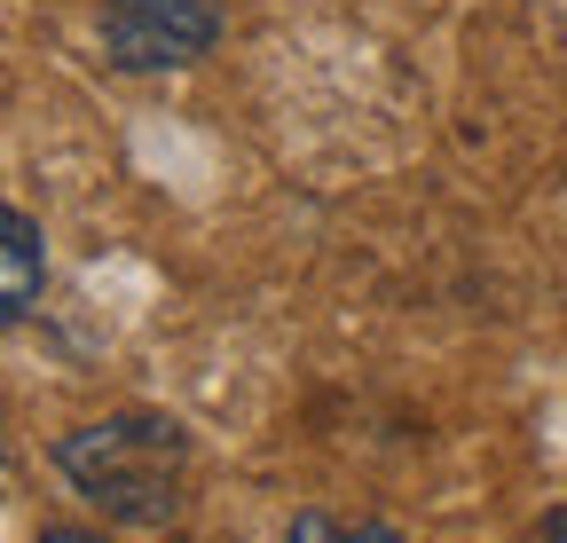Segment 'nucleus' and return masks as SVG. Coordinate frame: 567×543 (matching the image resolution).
Segmentation results:
<instances>
[{
    "mask_svg": "<svg viewBox=\"0 0 567 543\" xmlns=\"http://www.w3.org/2000/svg\"><path fill=\"white\" fill-rule=\"evenodd\" d=\"M55 472L118 528H174L189 512V434L158 410H118L95 426H71L55 441Z\"/></svg>",
    "mask_w": 567,
    "mask_h": 543,
    "instance_id": "1",
    "label": "nucleus"
},
{
    "mask_svg": "<svg viewBox=\"0 0 567 543\" xmlns=\"http://www.w3.org/2000/svg\"><path fill=\"white\" fill-rule=\"evenodd\" d=\"M221 9L213 0H103V55L118 72H182L213 55Z\"/></svg>",
    "mask_w": 567,
    "mask_h": 543,
    "instance_id": "2",
    "label": "nucleus"
},
{
    "mask_svg": "<svg viewBox=\"0 0 567 543\" xmlns=\"http://www.w3.org/2000/svg\"><path fill=\"white\" fill-rule=\"evenodd\" d=\"M48 292V237L32 213L0 206V323H24Z\"/></svg>",
    "mask_w": 567,
    "mask_h": 543,
    "instance_id": "3",
    "label": "nucleus"
},
{
    "mask_svg": "<svg viewBox=\"0 0 567 543\" xmlns=\"http://www.w3.org/2000/svg\"><path fill=\"white\" fill-rule=\"evenodd\" d=\"M284 543H410V535H394V528H379V520L339 528V520H323V512H300L292 528H284Z\"/></svg>",
    "mask_w": 567,
    "mask_h": 543,
    "instance_id": "4",
    "label": "nucleus"
},
{
    "mask_svg": "<svg viewBox=\"0 0 567 543\" xmlns=\"http://www.w3.org/2000/svg\"><path fill=\"white\" fill-rule=\"evenodd\" d=\"M32 543H111V535H95V528H40Z\"/></svg>",
    "mask_w": 567,
    "mask_h": 543,
    "instance_id": "5",
    "label": "nucleus"
},
{
    "mask_svg": "<svg viewBox=\"0 0 567 543\" xmlns=\"http://www.w3.org/2000/svg\"><path fill=\"white\" fill-rule=\"evenodd\" d=\"M544 543H567V504H559V512L544 520Z\"/></svg>",
    "mask_w": 567,
    "mask_h": 543,
    "instance_id": "6",
    "label": "nucleus"
}]
</instances>
